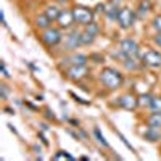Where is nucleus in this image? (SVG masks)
<instances>
[{
	"mask_svg": "<svg viewBox=\"0 0 161 161\" xmlns=\"http://www.w3.org/2000/svg\"><path fill=\"white\" fill-rule=\"evenodd\" d=\"M93 136L97 137V140H98V143H100V145L106 147V148H108V147H110V145H108V142L105 140V137L102 136V132H100V129H98V127H95V129H93Z\"/></svg>",
	"mask_w": 161,
	"mask_h": 161,
	"instance_id": "19",
	"label": "nucleus"
},
{
	"mask_svg": "<svg viewBox=\"0 0 161 161\" xmlns=\"http://www.w3.org/2000/svg\"><path fill=\"white\" fill-rule=\"evenodd\" d=\"M100 80H102V84L106 87V89H119L121 86H123L124 82V77L123 74H121L119 71H116L114 68H103L100 71Z\"/></svg>",
	"mask_w": 161,
	"mask_h": 161,
	"instance_id": "1",
	"label": "nucleus"
},
{
	"mask_svg": "<svg viewBox=\"0 0 161 161\" xmlns=\"http://www.w3.org/2000/svg\"><path fill=\"white\" fill-rule=\"evenodd\" d=\"M137 105H139V102H137V98L132 95V93H124V95H121L119 97V106L121 108H124V110H136L137 108Z\"/></svg>",
	"mask_w": 161,
	"mask_h": 161,
	"instance_id": "10",
	"label": "nucleus"
},
{
	"mask_svg": "<svg viewBox=\"0 0 161 161\" xmlns=\"http://www.w3.org/2000/svg\"><path fill=\"white\" fill-rule=\"evenodd\" d=\"M0 90H2V98L7 100V97H8V87L5 84H2V86H0Z\"/></svg>",
	"mask_w": 161,
	"mask_h": 161,
	"instance_id": "23",
	"label": "nucleus"
},
{
	"mask_svg": "<svg viewBox=\"0 0 161 161\" xmlns=\"http://www.w3.org/2000/svg\"><path fill=\"white\" fill-rule=\"evenodd\" d=\"M116 21L123 29H129L134 24V21H136V13H134V10H130V8H121Z\"/></svg>",
	"mask_w": 161,
	"mask_h": 161,
	"instance_id": "5",
	"label": "nucleus"
},
{
	"mask_svg": "<svg viewBox=\"0 0 161 161\" xmlns=\"http://www.w3.org/2000/svg\"><path fill=\"white\" fill-rule=\"evenodd\" d=\"M152 28H153L155 31L161 32V15H156V16L153 18V21H152Z\"/></svg>",
	"mask_w": 161,
	"mask_h": 161,
	"instance_id": "22",
	"label": "nucleus"
},
{
	"mask_svg": "<svg viewBox=\"0 0 161 161\" xmlns=\"http://www.w3.org/2000/svg\"><path fill=\"white\" fill-rule=\"evenodd\" d=\"M152 100H153V97L150 95V93H143V95L139 98V103H140L142 106H150Z\"/></svg>",
	"mask_w": 161,
	"mask_h": 161,
	"instance_id": "20",
	"label": "nucleus"
},
{
	"mask_svg": "<svg viewBox=\"0 0 161 161\" xmlns=\"http://www.w3.org/2000/svg\"><path fill=\"white\" fill-rule=\"evenodd\" d=\"M147 126L148 127H155V129H161V113H152L147 119Z\"/></svg>",
	"mask_w": 161,
	"mask_h": 161,
	"instance_id": "13",
	"label": "nucleus"
},
{
	"mask_svg": "<svg viewBox=\"0 0 161 161\" xmlns=\"http://www.w3.org/2000/svg\"><path fill=\"white\" fill-rule=\"evenodd\" d=\"M73 15L77 24L87 26L90 23H93V11L87 7H74L73 8Z\"/></svg>",
	"mask_w": 161,
	"mask_h": 161,
	"instance_id": "3",
	"label": "nucleus"
},
{
	"mask_svg": "<svg viewBox=\"0 0 161 161\" xmlns=\"http://www.w3.org/2000/svg\"><path fill=\"white\" fill-rule=\"evenodd\" d=\"M113 2H116V3H119V2H123V0H113Z\"/></svg>",
	"mask_w": 161,
	"mask_h": 161,
	"instance_id": "25",
	"label": "nucleus"
},
{
	"mask_svg": "<svg viewBox=\"0 0 161 161\" xmlns=\"http://www.w3.org/2000/svg\"><path fill=\"white\" fill-rule=\"evenodd\" d=\"M150 10H152V5H150L148 0H142V2L139 3V7H137V15L140 18H145L150 13Z\"/></svg>",
	"mask_w": 161,
	"mask_h": 161,
	"instance_id": "14",
	"label": "nucleus"
},
{
	"mask_svg": "<svg viewBox=\"0 0 161 161\" xmlns=\"http://www.w3.org/2000/svg\"><path fill=\"white\" fill-rule=\"evenodd\" d=\"M148 108L152 110V113H161V98H155L153 97V100H152Z\"/></svg>",
	"mask_w": 161,
	"mask_h": 161,
	"instance_id": "18",
	"label": "nucleus"
},
{
	"mask_svg": "<svg viewBox=\"0 0 161 161\" xmlns=\"http://www.w3.org/2000/svg\"><path fill=\"white\" fill-rule=\"evenodd\" d=\"M57 23H58V26H60V29H69L71 26L76 23L74 15H73V10H61Z\"/></svg>",
	"mask_w": 161,
	"mask_h": 161,
	"instance_id": "6",
	"label": "nucleus"
},
{
	"mask_svg": "<svg viewBox=\"0 0 161 161\" xmlns=\"http://www.w3.org/2000/svg\"><path fill=\"white\" fill-rule=\"evenodd\" d=\"M87 74V68L86 64L84 66H76V64H71L68 69H66V76L73 80H80L84 76Z\"/></svg>",
	"mask_w": 161,
	"mask_h": 161,
	"instance_id": "9",
	"label": "nucleus"
},
{
	"mask_svg": "<svg viewBox=\"0 0 161 161\" xmlns=\"http://www.w3.org/2000/svg\"><path fill=\"white\" fill-rule=\"evenodd\" d=\"M68 61L76 66H84V64H87V57L82 55V53H74V55H71L68 58Z\"/></svg>",
	"mask_w": 161,
	"mask_h": 161,
	"instance_id": "17",
	"label": "nucleus"
},
{
	"mask_svg": "<svg viewBox=\"0 0 161 161\" xmlns=\"http://www.w3.org/2000/svg\"><path fill=\"white\" fill-rule=\"evenodd\" d=\"M143 63L152 66V68H159L161 66V53L158 50H148L143 55Z\"/></svg>",
	"mask_w": 161,
	"mask_h": 161,
	"instance_id": "7",
	"label": "nucleus"
},
{
	"mask_svg": "<svg viewBox=\"0 0 161 161\" xmlns=\"http://www.w3.org/2000/svg\"><path fill=\"white\" fill-rule=\"evenodd\" d=\"M155 42H156L158 45H161V32H159V36H156V37H155Z\"/></svg>",
	"mask_w": 161,
	"mask_h": 161,
	"instance_id": "24",
	"label": "nucleus"
},
{
	"mask_svg": "<svg viewBox=\"0 0 161 161\" xmlns=\"http://www.w3.org/2000/svg\"><path fill=\"white\" fill-rule=\"evenodd\" d=\"M60 13H61V10H60L57 5H47V7H45V15H47L52 21H57L58 16H60Z\"/></svg>",
	"mask_w": 161,
	"mask_h": 161,
	"instance_id": "15",
	"label": "nucleus"
},
{
	"mask_svg": "<svg viewBox=\"0 0 161 161\" xmlns=\"http://www.w3.org/2000/svg\"><path fill=\"white\" fill-rule=\"evenodd\" d=\"M119 50H121V53H123L124 57H137V58H139V50H140V47H139V44H137L134 39H129V37H127V39L121 40Z\"/></svg>",
	"mask_w": 161,
	"mask_h": 161,
	"instance_id": "4",
	"label": "nucleus"
},
{
	"mask_svg": "<svg viewBox=\"0 0 161 161\" xmlns=\"http://www.w3.org/2000/svg\"><path fill=\"white\" fill-rule=\"evenodd\" d=\"M50 23H52V19L45 15V13H44V15H39L37 18H36V26H37V28L39 29H47V28H50Z\"/></svg>",
	"mask_w": 161,
	"mask_h": 161,
	"instance_id": "16",
	"label": "nucleus"
},
{
	"mask_svg": "<svg viewBox=\"0 0 161 161\" xmlns=\"http://www.w3.org/2000/svg\"><path fill=\"white\" fill-rule=\"evenodd\" d=\"M80 44H82V40H80V32L71 31L69 34L64 36V47L68 48V50H74V48H77Z\"/></svg>",
	"mask_w": 161,
	"mask_h": 161,
	"instance_id": "8",
	"label": "nucleus"
},
{
	"mask_svg": "<svg viewBox=\"0 0 161 161\" xmlns=\"http://www.w3.org/2000/svg\"><path fill=\"white\" fill-rule=\"evenodd\" d=\"M143 137L148 140V142H156V140L161 139V132L158 129H155V127H148V129L143 132Z\"/></svg>",
	"mask_w": 161,
	"mask_h": 161,
	"instance_id": "12",
	"label": "nucleus"
},
{
	"mask_svg": "<svg viewBox=\"0 0 161 161\" xmlns=\"http://www.w3.org/2000/svg\"><path fill=\"white\" fill-rule=\"evenodd\" d=\"M119 7L116 2H111L110 5H105V13H106V16H108L110 19H116L118 15H119Z\"/></svg>",
	"mask_w": 161,
	"mask_h": 161,
	"instance_id": "11",
	"label": "nucleus"
},
{
	"mask_svg": "<svg viewBox=\"0 0 161 161\" xmlns=\"http://www.w3.org/2000/svg\"><path fill=\"white\" fill-rule=\"evenodd\" d=\"M61 39H63V36H61L60 29H57V28H47V29L42 31V34H40V40H42L47 47L58 45L61 42Z\"/></svg>",
	"mask_w": 161,
	"mask_h": 161,
	"instance_id": "2",
	"label": "nucleus"
},
{
	"mask_svg": "<svg viewBox=\"0 0 161 161\" xmlns=\"http://www.w3.org/2000/svg\"><path fill=\"white\" fill-rule=\"evenodd\" d=\"M53 159H69V161H73L74 159V156H71L69 153H66V152H57L55 155H53Z\"/></svg>",
	"mask_w": 161,
	"mask_h": 161,
	"instance_id": "21",
	"label": "nucleus"
}]
</instances>
